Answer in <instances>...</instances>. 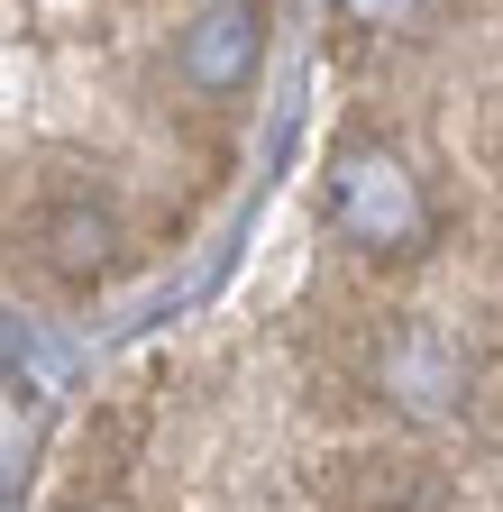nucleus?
Wrapping results in <instances>:
<instances>
[{
    "mask_svg": "<svg viewBox=\"0 0 503 512\" xmlns=\"http://www.w3.org/2000/svg\"><path fill=\"white\" fill-rule=\"evenodd\" d=\"M321 211H330V229L357 247V256H421L430 247V192H421V174L394 156V147H339L330 156V183H321Z\"/></svg>",
    "mask_w": 503,
    "mask_h": 512,
    "instance_id": "nucleus-2",
    "label": "nucleus"
},
{
    "mask_svg": "<svg viewBox=\"0 0 503 512\" xmlns=\"http://www.w3.org/2000/svg\"><path fill=\"white\" fill-rule=\"evenodd\" d=\"M449 476L421 448H330L311 467V512H439Z\"/></svg>",
    "mask_w": 503,
    "mask_h": 512,
    "instance_id": "nucleus-3",
    "label": "nucleus"
},
{
    "mask_svg": "<svg viewBox=\"0 0 503 512\" xmlns=\"http://www.w3.org/2000/svg\"><path fill=\"white\" fill-rule=\"evenodd\" d=\"M421 10H430V0H339V19L366 28V37H394V28H412Z\"/></svg>",
    "mask_w": 503,
    "mask_h": 512,
    "instance_id": "nucleus-7",
    "label": "nucleus"
},
{
    "mask_svg": "<svg viewBox=\"0 0 503 512\" xmlns=\"http://www.w3.org/2000/svg\"><path fill=\"white\" fill-rule=\"evenodd\" d=\"M28 247L46 256V275H65L83 293L119 266V220H110V202L92 183H46L37 211H28Z\"/></svg>",
    "mask_w": 503,
    "mask_h": 512,
    "instance_id": "nucleus-5",
    "label": "nucleus"
},
{
    "mask_svg": "<svg viewBox=\"0 0 503 512\" xmlns=\"http://www.w3.org/2000/svg\"><path fill=\"white\" fill-rule=\"evenodd\" d=\"M147 458V403L138 394H110L83 412L65 467H74V503H119V485H129V467Z\"/></svg>",
    "mask_w": 503,
    "mask_h": 512,
    "instance_id": "nucleus-6",
    "label": "nucleus"
},
{
    "mask_svg": "<svg viewBox=\"0 0 503 512\" xmlns=\"http://www.w3.org/2000/svg\"><path fill=\"white\" fill-rule=\"evenodd\" d=\"M0 375H28V330L0 311Z\"/></svg>",
    "mask_w": 503,
    "mask_h": 512,
    "instance_id": "nucleus-8",
    "label": "nucleus"
},
{
    "mask_svg": "<svg viewBox=\"0 0 503 512\" xmlns=\"http://www.w3.org/2000/svg\"><path fill=\"white\" fill-rule=\"evenodd\" d=\"M348 366L375 403H394L403 421H458L476 403V366L467 348L439 330V320L421 311H385V320H366V330L348 339Z\"/></svg>",
    "mask_w": 503,
    "mask_h": 512,
    "instance_id": "nucleus-1",
    "label": "nucleus"
},
{
    "mask_svg": "<svg viewBox=\"0 0 503 512\" xmlns=\"http://www.w3.org/2000/svg\"><path fill=\"white\" fill-rule=\"evenodd\" d=\"M266 64V10L257 0H202L174 37V83L193 101H238Z\"/></svg>",
    "mask_w": 503,
    "mask_h": 512,
    "instance_id": "nucleus-4",
    "label": "nucleus"
},
{
    "mask_svg": "<svg viewBox=\"0 0 503 512\" xmlns=\"http://www.w3.org/2000/svg\"><path fill=\"white\" fill-rule=\"evenodd\" d=\"M65 512H110V503H65Z\"/></svg>",
    "mask_w": 503,
    "mask_h": 512,
    "instance_id": "nucleus-10",
    "label": "nucleus"
},
{
    "mask_svg": "<svg viewBox=\"0 0 503 512\" xmlns=\"http://www.w3.org/2000/svg\"><path fill=\"white\" fill-rule=\"evenodd\" d=\"M485 156H494V165H503V101H494V110H485Z\"/></svg>",
    "mask_w": 503,
    "mask_h": 512,
    "instance_id": "nucleus-9",
    "label": "nucleus"
}]
</instances>
